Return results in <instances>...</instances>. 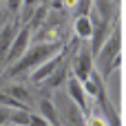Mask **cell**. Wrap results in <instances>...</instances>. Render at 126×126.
<instances>
[{
  "mask_svg": "<svg viewBox=\"0 0 126 126\" xmlns=\"http://www.w3.org/2000/svg\"><path fill=\"white\" fill-rule=\"evenodd\" d=\"M0 106H7V109H11V111H18V109H27V106H22L9 91H0Z\"/></svg>",
  "mask_w": 126,
  "mask_h": 126,
  "instance_id": "obj_11",
  "label": "cell"
},
{
  "mask_svg": "<svg viewBox=\"0 0 126 126\" xmlns=\"http://www.w3.org/2000/svg\"><path fill=\"white\" fill-rule=\"evenodd\" d=\"M9 93H11V95H13V97H16V100H18V102H20L22 106L31 102V97H29V93H27V91H24L22 86H11V89H9Z\"/></svg>",
  "mask_w": 126,
  "mask_h": 126,
  "instance_id": "obj_13",
  "label": "cell"
},
{
  "mask_svg": "<svg viewBox=\"0 0 126 126\" xmlns=\"http://www.w3.org/2000/svg\"><path fill=\"white\" fill-rule=\"evenodd\" d=\"M38 2H40V0H24V4H27V7H29V9H33V7H35V4H38Z\"/></svg>",
  "mask_w": 126,
  "mask_h": 126,
  "instance_id": "obj_20",
  "label": "cell"
},
{
  "mask_svg": "<svg viewBox=\"0 0 126 126\" xmlns=\"http://www.w3.org/2000/svg\"><path fill=\"white\" fill-rule=\"evenodd\" d=\"M29 126H51L44 117H40V115H31V122H29Z\"/></svg>",
  "mask_w": 126,
  "mask_h": 126,
  "instance_id": "obj_16",
  "label": "cell"
},
{
  "mask_svg": "<svg viewBox=\"0 0 126 126\" xmlns=\"http://www.w3.org/2000/svg\"><path fill=\"white\" fill-rule=\"evenodd\" d=\"M13 38H16V35H13V29H11V27H4V29L0 31V51H7V53H9Z\"/></svg>",
  "mask_w": 126,
  "mask_h": 126,
  "instance_id": "obj_12",
  "label": "cell"
},
{
  "mask_svg": "<svg viewBox=\"0 0 126 126\" xmlns=\"http://www.w3.org/2000/svg\"><path fill=\"white\" fill-rule=\"evenodd\" d=\"M66 89H69L71 100L80 106V111L89 115V109H86V97H89V95H86V91H84V84H82L78 78H71V80H69V84H66Z\"/></svg>",
  "mask_w": 126,
  "mask_h": 126,
  "instance_id": "obj_5",
  "label": "cell"
},
{
  "mask_svg": "<svg viewBox=\"0 0 126 126\" xmlns=\"http://www.w3.org/2000/svg\"><path fill=\"white\" fill-rule=\"evenodd\" d=\"M62 60V53H55V55H51L47 62H42L38 69H33V73H31V80L33 82H47L53 73H55V66H58V62Z\"/></svg>",
  "mask_w": 126,
  "mask_h": 126,
  "instance_id": "obj_4",
  "label": "cell"
},
{
  "mask_svg": "<svg viewBox=\"0 0 126 126\" xmlns=\"http://www.w3.org/2000/svg\"><path fill=\"white\" fill-rule=\"evenodd\" d=\"M73 29H75V35H78V38H82V40L91 38V35H93V20H91V16H80V18L75 20Z\"/></svg>",
  "mask_w": 126,
  "mask_h": 126,
  "instance_id": "obj_8",
  "label": "cell"
},
{
  "mask_svg": "<svg viewBox=\"0 0 126 126\" xmlns=\"http://www.w3.org/2000/svg\"><path fill=\"white\" fill-rule=\"evenodd\" d=\"M55 53H60V42H38L35 47H29V51L16 64L9 66V75H20V73L33 71Z\"/></svg>",
  "mask_w": 126,
  "mask_h": 126,
  "instance_id": "obj_1",
  "label": "cell"
},
{
  "mask_svg": "<svg viewBox=\"0 0 126 126\" xmlns=\"http://www.w3.org/2000/svg\"><path fill=\"white\" fill-rule=\"evenodd\" d=\"M86 126H109L104 115H97V113H91L86 115Z\"/></svg>",
  "mask_w": 126,
  "mask_h": 126,
  "instance_id": "obj_14",
  "label": "cell"
},
{
  "mask_svg": "<svg viewBox=\"0 0 126 126\" xmlns=\"http://www.w3.org/2000/svg\"><path fill=\"white\" fill-rule=\"evenodd\" d=\"M91 64H93V55H91V51H82L80 53V58H78V62H75V73H78V80L80 82H86L89 78H91Z\"/></svg>",
  "mask_w": 126,
  "mask_h": 126,
  "instance_id": "obj_6",
  "label": "cell"
},
{
  "mask_svg": "<svg viewBox=\"0 0 126 126\" xmlns=\"http://www.w3.org/2000/svg\"><path fill=\"white\" fill-rule=\"evenodd\" d=\"M80 2H82V0H64V4H66L69 9H75V7H78Z\"/></svg>",
  "mask_w": 126,
  "mask_h": 126,
  "instance_id": "obj_19",
  "label": "cell"
},
{
  "mask_svg": "<svg viewBox=\"0 0 126 126\" xmlns=\"http://www.w3.org/2000/svg\"><path fill=\"white\" fill-rule=\"evenodd\" d=\"M113 2H120V0H113Z\"/></svg>",
  "mask_w": 126,
  "mask_h": 126,
  "instance_id": "obj_21",
  "label": "cell"
},
{
  "mask_svg": "<svg viewBox=\"0 0 126 126\" xmlns=\"http://www.w3.org/2000/svg\"><path fill=\"white\" fill-rule=\"evenodd\" d=\"M120 49H122V35H120V29H115L111 33V38L106 40V44L100 49V53L95 55V62L100 66V73L102 75H109L113 71V66H120L122 58H120Z\"/></svg>",
  "mask_w": 126,
  "mask_h": 126,
  "instance_id": "obj_2",
  "label": "cell"
},
{
  "mask_svg": "<svg viewBox=\"0 0 126 126\" xmlns=\"http://www.w3.org/2000/svg\"><path fill=\"white\" fill-rule=\"evenodd\" d=\"M93 20H102V22H111L113 18V2L111 0H95V9L91 13Z\"/></svg>",
  "mask_w": 126,
  "mask_h": 126,
  "instance_id": "obj_7",
  "label": "cell"
},
{
  "mask_svg": "<svg viewBox=\"0 0 126 126\" xmlns=\"http://www.w3.org/2000/svg\"><path fill=\"white\" fill-rule=\"evenodd\" d=\"M29 122H31V113H29L27 109L11 111V120H9V124H13V126H29Z\"/></svg>",
  "mask_w": 126,
  "mask_h": 126,
  "instance_id": "obj_9",
  "label": "cell"
},
{
  "mask_svg": "<svg viewBox=\"0 0 126 126\" xmlns=\"http://www.w3.org/2000/svg\"><path fill=\"white\" fill-rule=\"evenodd\" d=\"M22 4H24V0H9V9L11 11H18Z\"/></svg>",
  "mask_w": 126,
  "mask_h": 126,
  "instance_id": "obj_18",
  "label": "cell"
},
{
  "mask_svg": "<svg viewBox=\"0 0 126 126\" xmlns=\"http://www.w3.org/2000/svg\"><path fill=\"white\" fill-rule=\"evenodd\" d=\"M40 109H42V115H44V120H47L49 124L58 126V113H55V106H53L49 100H42V102H40Z\"/></svg>",
  "mask_w": 126,
  "mask_h": 126,
  "instance_id": "obj_10",
  "label": "cell"
},
{
  "mask_svg": "<svg viewBox=\"0 0 126 126\" xmlns=\"http://www.w3.org/2000/svg\"><path fill=\"white\" fill-rule=\"evenodd\" d=\"M29 42H31V27H22L20 33H16V38H13V42H11L7 62H9V64H16V62L29 51Z\"/></svg>",
  "mask_w": 126,
  "mask_h": 126,
  "instance_id": "obj_3",
  "label": "cell"
},
{
  "mask_svg": "<svg viewBox=\"0 0 126 126\" xmlns=\"http://www.w3.org/2000/svg\"><path fill=\"white\" fill-rule=\"evenodd\" d=\"M60 82H62V73H58V75H51V78L47 80V84H49V86H58Z\"/></svg>",
  "mask_w": 126,
  "mask_h": 126,
  "instance_id": "obj_17",
  "label": "cell"
},
{
  "mask_svg": "<svg viewBox=\"0 0 126 126\" xmlns=\"http://www.w3.org/2000/svg\"><path fill=\"white\" fill-rule=\"evenodd\" d=\"M9 120H11V109L0 106V126H7V124H9Z\"/></svg>",
  "mask_w": 126,
  "mask_h": 126,
  "instance_id": "obj_15",
  "label": "cell"
}]
</instances>
